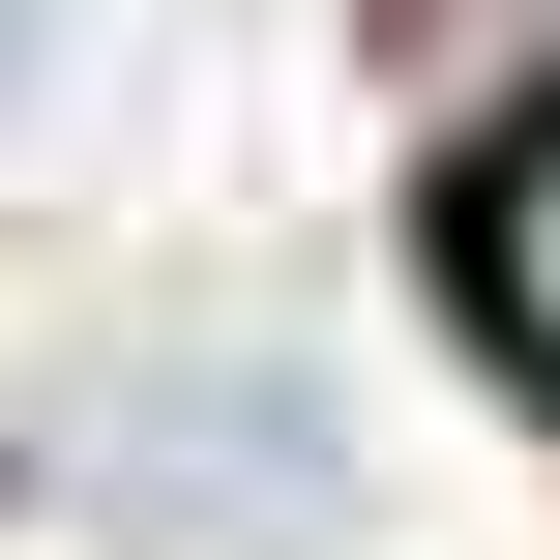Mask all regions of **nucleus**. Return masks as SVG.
I'll use <instances>...</instances> for the list:
<instances>
[{"mask_svg": "<svg viewBox=\"0 0 560 560\" xmlns=\"http://www.w3.org/2000/svg\"><path fill=\"white\" fill-rule=\"evenodd\" d=\"M472 325L560 384V118H502V177H472Z\"/></svg>", "mask_w": 560, "mask_h": 560, "instance_id": "1", "label": "nucleus"}, {"mask_svg": "<svg viewBox=\"0 0 560 560\" xmlns=\"http://www.w3.org/2000/svg\"><path fill=\"white\" fill-rule=\"evenodd\" d=\"M384 59L443 118H560V0H384Z\"/></svg>", "mask_w": 560, "mask_h": 560, "instance_id": "2", "label": "nucleus"}]
</instances>
